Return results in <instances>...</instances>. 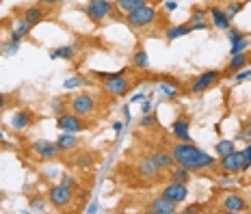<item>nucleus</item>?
<instances>
[{"label": "nucleus", "mask_w": 251, "mask_h": 214, "mask_svg": "<svg viewBox=\"0 0 251 214\" xmlns=\"http://www.w3.org/2000/svg\"><path fill=\"white\" fill-rule=\"evenodd\" d=\"M134 171H137L139 177H143V180H148V182L158 180V175H160V169L151 163L150 156H148V158H139L137 165H134Z\"/></svg>", "instance_id": "nucleus-18"}, {"label": "nucleus", "mask_w": 251, "mask_h": 214, "mask_svg": "<svg viewBox=\"0 0 251 214\" xmlns=\"http://www.w3.org/2000/svg\"><path fill=\"white\" fill-rule=\"evenodd\" d=\"M20 18L35 28V26L41 24L46 18H48V11H46V7H41V4L37 2V4H30V7H24V11H22Z\"/></svg>", "instance_id": "nucleus-19"}, {"label": "nucleus", "mask_w": 251, "mask_h": 214, "mask_svg": "<svg viewBox=\"0 0 251 214\" xmlns=\"http://www.w3.org/2000/svg\"><path fill=\"white\" fill-rule=\"evenodd\" d=\"M98 78H102V89L108 97H124L126 93L130 91V78H128V71L122 70V71H96Z\"/></svg>", "instance_id": "nucleus-2"}, {"label": "nucleus", "mask_w": 251, "mask_h": 214, "mask_svg": "<svg viewBox=\"0 0 251 214\" xmlns=\"http://www.w3.org/2000/svg\"><path fill=\"white\" fill-rule=\"evenodd\" d=\"M61 184L63 186H67V189H70V190H78V189H80V184H78V180H76V177L74 175H72V173H63L61 175Z\"/></svg>", "instance_id": "nucleus-37"}, {"label": "nucleus", "mask_w": 251, "mask_h": 214, "mask_svg": "<svg viewBox=\"0 0 251 214\" xmlns=\"http://www.w3.org/2000/svg\"><path fill=\"white\" fill-rule=\"evenodd\" d=\"M249 65H251V56H249V52L232 54V56H229V61H227V65L223 67L221 74H223V76H234L236 71L245 70V67H249Z\"/></svg>", "instance_id": "nucleus-17"}, {"label": "nucleus", "mask_w": 251, "mask_h": 214, "mask_svg": "<svg viewBox=\"0 0 251 214\" xmlns=\"http://www.w3.org/2000/svg\"><path fill=\"white\" fill-rule=\"evenodd\" d=\"M46 197H48V203L54 210H72L74 208V190L63 186L61 182L59 184H52L48 192H46Z\"/></svg>", "instance_id": "nucleus-6"}, {"label": "nucleus", "mask_w": 251, "mask_h": 214, "mask_svg": "<svg viewBox=\"0 0 251 214\" xmlns=\"http://www.w3.org/2000/svg\"><path fill=\"white\" fill-rule=\"evenodd\" d=\"M203 20H208V7H200V4L191 7V15H188V24H193V22H203Z\"/></svg>", "instance_id": "nucleus-32"}, {"label": "nucleus", "mask_w": 251, "mask_h": 214, "mask_svg": "<svg viewBox=\"0 0 251 214\" xmlns=\"http://www.w3.org/2000/svg\"><path fill=\"white\" fill-rule=\"evenodd\" d=\"M78 54V46L76 44H65V46H59V48H52L50 50V59L52 61H74Z\"/></svg>", "instance_id": "nucleus-21"}, {"label": "nucleus", "mask_w": 251, "mask_h": 214, "mask_svg": "<svg viewBox=\"0 0 251 214\" xmlns=\"http://www.w3.org/2000/svg\"><path fill=\"white\" fill-rule=\"evenodd\" d=\"M238 141H245V143H251V119H247V123L243 126V130L238 132Z\"/></svg>", "instance_id": "nucleus-39"}, {"label": "nucleus", "mask_w": 251, "mask_h": 214, "mask_svg": "<svg viewBox=\"0 0 251 214\" xmlns=\"http://www.w3.org/2000/svg\"><path fill=\"white\" fill-rule=\"evenodd\" d=\"M182 212H184V214H195V212H201V208L200 206H191V208H184Z\"/></svg>", "instance_id": "nucleus-50"}, {"label": "nucleus", "mask_w": 251, "mask_h": 214, "mask_svg": "<svg viewBox=\"0 0 251 214\" xmlns=\"http://www.w3.org/2000/svg\"><path fill=\"white\" fill-rule=\"evenodd\" d=\"M48 197H41V195H33L28 199V212H46L48 210Z\"/></svg>", "instance_id": "nucleus-28"}, {"label": "nucleus", "mask_w": 251, "mask_h": 214, "mask_svg": "<svg viewBox=\"0 0 251 214\" xmlns=\"http://www.w3.org/2000/svg\"><path fill=\"white\" fill-rule=\"evenodd\" d=\"M113 132H122V128H124V121H113Z\"/></svg>", "instance_id": "nucleus-51"}, {"label": "nucleus", "mask_w": 251, "mask_h": 214, "mask_svg": "<svg viewBox=\"0 0 251 214\" xmlns=\"http://www.w3.org/2000/svg\"><path fill=\"white\" fill-rule=\"evenodd\" d=\"M145 212H150V214H176L177 212V203L165 199L163 195H158V197H154V199L148 201Z\"/></svg>", "instance_id": "nucleus-16"}, {"label": "nucleus", "mask_w": 251, "mask_h": 214, "mask_svg": "<svg viewBox=\"0 0 251 214\" xmlns=\"http://www.w3.org/2000/svg\"><path fill=\"white\" fill-rule=\"evenodd\" d=\"M35 123H37V117H35V113L28 111V108H20V111H15L11 115V119H9V128L18 134L26 132V130L30 126H35Z\"/></svg>", "instance_id": "nucleus-11"}, {"label": "nucleus", "mask_w": 251, "mask_h": 214, "mask_svg": "<svg viewBox=\"0 0 251 214\" xmlns=\"http://www.w3.org/2000/svg\"><path fill=\"white\" fill-rule=\"evenodd\" d=\"M70 111V100L67 97H52L50 100V113L54 115V117H59V115L67 113Z\"/></svg>", "instance_id": "nucleus-27"}, {"label": "nucleus", "mask_w": 251, "mask_h": 214, "mask_svg": "<svg viewBox=\"0 0 251 214\" xmlns=\"http://www.w3.org/2000/svg\"><path fill=\"white\" fill-rule=\"evenodd\" d=\"M124 20H126V24H128L130 28H134V30H148L150 26H154V22L158 20V11H156L154 4L145 2L143 7H139V9H134V11L126 13Z\"/></svg>", "instance_id": "nucleus-3"}, {"label": "nucleus", "mask_w": 251, "mask_h": 214, "mask_svg": "<svg viewBox=\"0 0 251 214\" xmlns=\"http://www.w3.org/2000/svg\"><path fill=\"white\" fill-rule=\"evenodd\" d=\"M234 149H236V143L229 139H221V141H217V145H214V154L217 156H226Z\"/></svg>", "instance_id": "nucleus-31"}, {"label": "nucleus", "mask_w": 251, "mask_h": 214, "mask_svg": "<svg viewBox=\"0 0 251 214\" xmlns=\"http://www.w3.org/2000/svg\"><path fill=\"white\" fill-rule=\"evenodd\" d=\"M208 20H210V24L219 30H227L229 26H232V20L227 18L226 9L219 7V4H208Z\"/></svg>", "instance_id": "nucleus-15"}, {"label": "nucleus", "mask_w": 251, "mask_h": 214, "mask_svg": "<svg viewBox=\"0 0 251 214\" xmlns=\"http://www.w3.org/2000/svg\"><path fill=\"white\" fill-rule=\"evenodd\" d=\"M167 177H169L171 182H186L188 184V180H191V171L182 165H174V166L167 169Z\"/></svg>", "instance_id": "nucleus-25"}, {"label": "nucleus", "mask_w": 251, "mask_h": 214, "mask_svg": "<svg viewBox=\"0 0 251 214\" xmlns=\"http://www.w3.org/2000/svg\"><path fill=\"white\" fill-rule=\"evenodd\" d=\"M0 52H2V41H0Z\"/></svg>", "instance_id": "nucleus-53"}, {"label": "nucleus", "mask_w": 251, "mask_h": 214, "mask_svg": "<svg viewBox=\"0 0 251 214\" xmlns=\"http://www.w3.org/2000/svg\"><path fill=\"white\" fill-rule=\"evenodd\" d=\"M226 33H227V41H229V44H234V41H238L240 37H245V35H249V33H245V30L236 28V26H229V28L226 30Z\"/></svg>", "instance_id": "nucleus-38"}, {"label": "nucleus", "mask_w": 251, "mask_h": 214, "mask_svg": "<svg viewBox=\"0 0 251 214\" xmlns=\"http://www.w3.org/2000/svg\"><path fill=\"white\" fill-rule=\"evenodd\" d=\"M169 154L176 165L186 166L188 171H206V169H217V158L208 154L206 149L197 147L193 141H174L169 145Z\"/></svg>", "instance_id": "nucleus-1"}, {"label": "nucleus", "mask_w": 251, "mask_h": 214, "mask_svg": "<svg viewBox=\"0 0 251 214\" xmlns=\"http://www.w3.org/2000/svg\"><path fill=\"white\" fill-rule=\"evenodd\" d=\"M193 30H191V24H171V26H167L165 28V39L169 41H176V39H182V37H186V35H191Z\"/></svg>", "instance_id": "nucleus-23"}, {"label": "nucleus", "mask_w": 251, "mask_h": 214, "mask_svg": "<svg viewBox=\"0 0 251 214\" xmlns=\"http://www.w3.org/2000/svg\"><path fill=\"white\" fill-rule=\"evenodd\" d=\"M150 158H151V163L158 166L160 171H167L169 166L176 165L174 158H171V154H169V149H154V151H150Z\"/></svg>", "instance_id": "nucleus-22"}, {"label": "nucleus", "mask_w": 251, "mask_h": 214, "mask_svg": "<svg viewBox=\"0 0 251 214\" xmlns=\"http://www.w3.org/2000/svg\"><path fill=\"white\" fill-rule=\"evenodd\" d=\"M249 169H251V149L245 147L243 149V165H240V173H243V171H249Z\"/></svg>", "instance_id": "nucleus-41"}, {"label": "nucleus", "mask_w": 251, "mask_h": 214, "mask_svg": "<svg viewBox=\"0 0 251 214\" xmlns=\"http://www.w3.org/2000/svg\"><path fill=\"white\" fill-rule=\"evenodd\" d=\"M177 4H180L177 0H165V11L167 13H174L176 9H177Z\"/></svg>", "instance_id": "nucleus-46"}, {"label": "nucleus", "mask_w": 251, "mask_h": 214, "mask_svg": "<svg viewBox=\"0 0 251 214\" xmlns=\"http://www.w3.org/2000/svg\"><path fill=\"white\" fill-rule=\"evenodd\" d=\"M210 20H203V22H193L191 24V30H193V33H200V30H208V28H210Z\"/></svg>", "instance_id": "nucleus-42"}, {"label": "nucleus", "mask_w": 251, "mask_h": 214, "mask_svg": "<svg viewBox=\"0 0 251 214\" xmlns=\"http://www.w3.org/2000/svg\"><path fill=\"white\" fill-rule=\"evenodd\" d=\"M30 151L37 160H44V163H50V160H56L61 156V149L56 145V141H48V139H37L30 143Z\"/></svg>", "instance_id": "nucleus-9"}, {"label": "nucleus", "mask_w": 251, "mask_h": 214, "mask_svg": "<svg viewBox=\"0 0 251 214\" xmlns=\"http://www.w3.org/2000/svg\"><path fill=\"white\" fill-rule=\"evenodd\" d=\"M160 195L165 197V199H169V201H174V203H184L186 201V197H188V184L186 182H167V184L160 189Z\"/></svg>", "instance_id": "nucleus-13"}, {"label": "nucleus", "mask_w": 251, "mask_h": 214, "mask_svg": "<svg viewBox=\"0 0 251 214\" xmlns=\"http://www.w3.org/2000/svg\"><path fill=\"white\" fill-rule=\"evenodd\" d=\"M156 123H158V117H156V113L151 111L148 115H141V121H139V128L148 130V128H154Z\"/></svg>", "instance_id": "nucleus-36"}, {"label": "nucleus", "mask_w": 251, "mask_h": 214, "mask_svg": "<svg viewBox=\"0 0 251 214\" xmlns=\"http://www.w3.org/2000/svg\"><path fill=\"white\" fill-rule=\"evenodd\" d=\"M0 145H2V147H7V143H4V132H2V130H0Z\"/></svg>", "instance_id": "nucleus-52"}, {"label": "nucleus", "mask_w": 251, "mask_h": 214, "mask_svg": "<svg viewBox=\"0 0 251 214\" xmlns=\"http://www.w3.org/2000/svg\"><path fill=\"white\" fill-rule=\"evenodd\" d=\"M82 13H85L93 24H102V22H106L108 18H113L115 2H111V0H87Z\"/></svg>", "instance_id": "nucleus-5"}, {"label": "nucleus", "mask_w": 251, "mask_h": 214, "mask_svg": "<svg viewBox=\"0 0 251 214\" xmlns=\"http://www.w3.org/2000/svg\"><path fill=\"white\" fill-rule=\"evenodd\" d=\"M247 78H251V67H245V70H240L234 74V80H247Z\"/></svg>", "instance_id": "nucleus-44"}, {"label": "nucleus", "mask_w": 251, "mask_h": 214, "mask_svg": "<svg viewBox=\"0 0 251 214\" xmlns=\"http://www.w3.org/2000/svg\"><path fill=\"white\" fill-rule=\"evenodd\" d=\"M221 78H223V74L219 70H206L197 78H193V82L188 85V91H191L193 95H201V93H206L208 89L217 87L219 82H221Z\"/></svg>", "instance_id": "nucleus-7"}, {"label": "nucleus", "mask_w": 251, "mask_h": 214, "mask_svg": "<svg viewBox=\"0 0 251 214\" xmlns=\"http://www.w3.org/2000/svg\"><path fill=\"white\" fill-rule=\"evenodd\" d=\"M171 137L176 141H193L191 139V119L188 115H177L171 123Z\"/></svg>", "instance_id": "nucleus-14"}, {"label": "nucleus", "mask_w": 251, "mask_h": 214, "mask_svg": "<svg viewBox=\"0 0 251 214\" xmlns=\"http://www.w3.org/2000/svg\"><path fill=\"white\" fill-rule=\"evenodd\" d=\"M249 50H251V39H249V35H245V37H240L238 41L229 44V54H240V52H249Z\"/></svg>", "instance_id": "nucleus-30"}, {"label": "nucleus", "mask_w": 251, "mask_h": 214, "mask_svg": "<svg viewBox=\"0 0 251 214\" xmlns=\"http://www.w3.org/2000/svg\"><path fill=\"white\" fill-rule=\"evenodd\" d=\"M7 104H9V95H4V93H0V113L7 108Z\"/></svg>", "instance_id": "nucleus-49"}, {"label": "nucleus", "mask_w": 251, "mask_h": 214, "mask_svg": "<svg viewBox=\"0 0 251 214\" xmlns=\"http://www.w3.org/2000/svg\"><path fill=\"white\" fill-rule=\"evenodd\" d=\"M145 2H150V0H115V11H119V13H130V11H134V9H139V7H143Z\"/></svg>", "instance_id": "nucleus-26"}, {"label": "nucleus", "mask_w": 251, "mask_h": 214, "mask_svg": "<svg viewBox=\"0 0 251 214\" xmlns=\"http://www.w3.org/2000/svg\"><path fill=\"white\" fill-rule=\"evenodd\" d=\"M54 123H56V130L59 132H74V134H80V132H87V130L93 128L91 121H87V117H80L76 115L74 111H67L54 117Z\"/></svg>", "instance_id": "nucleus-4"}, {"label": "nucleus", "mask_w": 251, "mask_h": 214, "mask_svg": "<svg viewBox=\"0 0 251 214\" xmlns=\"http://www.w3.org/2000/svg\"><path fill=\"white\" fill-rule=\"evenodd\" d=\"M80 137L74 132H59V137H56V145H59L61 154H70V151H76L80 147Z\"/></svg>", "instance_id": "nucleus-20"}, {"label": "nucleus", "mask_w": 251, "mask_h": 214, "mask_svg": "<svg viewBox=\"0 0 251 214\" xmlns=\"http://www.w3.org/2000/svg\"><path fill=\"white\" fill-rule=\"evenodd\" d=\"M148 113H151V102L143 100V104H141V115H148Z\"/></svg>", "instance_id": "nucleus-48"}, {"label": "nucleus", "mask_w": 251, "mask_h": 214, "mask_svg": "<svg viewBox=\"0 0 251 214\" xmlns=\"http://www.w3.org/2000/svg\"><path fill=\"white\" fill-rule=\"evenodd\" d=\"M20 46H22V44H18V41H11V39H9V41H4L2 52H4V54H9V56H11V54H15V52L20 50Z\"/></svg>", "instance_id": "nucleus-40"}, {"label": "nucleus", "mask_w": 251, "mask_h": 214, "mask_svg": "<svg viewBox=\"0 0 251 214\" xmlns=\"http://www.w3.org/2000/svg\"><path fill=\"white\" fill-rule=\"evenodd\" d=\"M240 165H243V151L234 149L226 156H219L217 160V169L221 175H236L240 173Z\"/></svg>", "instance_id": "nucleus-10"}, {"label": "nucleus", "mask_w": 251, "mask_h": 214, "mask_svg": "<svg viewBox=\"0 0 251 214\" xmlns=\"http://www.w3.org/2000/svg\"><path fill=\"white\" fill-rule=\"evenodd\" d=\"M37 2L41 4V7H46V9H56V7H61L65 0H37Z\"/></svg>", "instance_id": "nucleus-43"}, {"label": "nucleus", "mask_w": 251, "mask_h": 214, "mask_svg": "<svg viewBox=\"0 0 251 214\" xmlns=\"http://www.w3.org/2000/svg\"><path fill=\"white\" fill-rule=\"evenodd\" d=\"M223 9H226L227 18H229V20H234V18H236V15L245 9V0H229V2H227Z\"/></svg>", "instance_id": "nucleus-33"}, {"label": "nucleus", "mask_w": 251, "mask_h": 214, "mask_svg": "<svg viewBox=\"0 0 251 214\" xmlns=\"http://www.w3.org/2000/svg\"><path fill=\"white\" fill-rule=\"evenodd\" d=\"M141 100H148V93H145V91H137V93H134V95L128 100V104H137V102H141Z\"/></svg>", "instance_id": "nucleus-45"}, {"label": "nucleus", "mask_w": 251, "mask_h": 214, "mask_svg": "<svg viewBox=\"0 0 251 214\" xmlns=\"http://www.w3.org/2000/svg\"><path fill=\"white\" fill-rule=\"evenodd\" d=\"M158 89H160V93H163L165 97H169V100H174V97L180 95V87H177V85H169V82H158Z\"/></svg>", "instance_id": "nucleus-34"}, {"label": "nucleus", "mask_w": 251, "mask_h": 214, "mask_svg": "<svg viewBox=\"0 0 251 214\" xmlns=\"http://www.w3.org/2000/svg\"><path fill=\"white\" fill-rule=\"evenodd\" d=\"M87 85V78L80 76V74H74V76H67L65 80H63V89L65 91H74V89H80Z\"/></svg>", "instance_id": "nucleus-29"}, {"label": "nucleus", "mask_w": 251, "mask_h": 214, "mask_svg": "<svg viewBox=\"0 0 251 214\" xmlns=\"http://www.w3.org/2000/svg\"><path fill=\"white\" fill-rule=\"evenodd\" d=\"M132 65L137 67V70H141V71L150 70V54H148V50H145L143 46H139V48L132 52Z\"/></svg>", "instance_id": "nucleus-24"}, {"label": "nucleus", "mask_w": 251, "mask_h": 214, "mask_svg": "<svg viewBox=\"0 0 251 214\" xmlns=\"http://www.w3.org/2000/svg\"><path fill=\"white\" fill-rule=\"evenodd\" d=\"M93 163H96V158L91 156V151H85V154H80L74 160V165L78 166V169H89V166H93Z\"/></svg>", "instance_id": "nucleus-35"}, {"label": "nucleus", "mask_w": 251, "mask_h": 214, "mask_svg": "<svg viewBox=\"0 0 251 214\" xmlns=\"http://www.w3.org/2000/svg\"><path fill=\"white\" fill-rule=\"evenodd\" d=\"M70 111H74L76 115H80V117H91V115H96V111H98L96 95H91V93H87V91L76 93L74 97H70Z\"/></svg>", "instance_id": "nucleus-8"}, {"label": "nucleus", "mask_w": 251, "mask_h": 214, "mask_svg": "<svg viewBox=\"0 0 251 214\" xmlns=\"http://www.w3.org/2000/svg\"><path fill=\"white\" fill-rule=\"evenodd\" d=\"M221 184L223 186H236V180H234V175H223Z\"/></svg>", "instance_id": "nucleus-47"}, {"label": "nucleus", "mask_w": 251, "mask_h": 214, "mask_svg": "<svg viewBox=\"0 0 251 214\" xmlns=\"http://www.w3.org/2000/svg\"><path fill=\"white\" fill-rule=\"evenodd\" d=\"M219 206H221V212H227V214H240V212L249 210V201L240 192H227V195H223Z\"/></svg>", "instance_id": "nucleus-12"}]
</instances>
